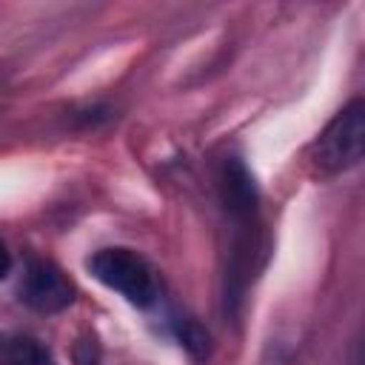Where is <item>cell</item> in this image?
<instances>
[{
  "instance_id": "obj_1",
  "label": "cell",
  "mask_w": 365,
  "mask_h": 365,
  "mask_svg": "<svg viewBox=\"0 0 365 365\" xmlns=\"http://www.w3.org/2000/svg\"><path fill=\"white\" fill-rule=\"evenodd\" d=\"M86 268L97 282L117 291L123 299H128L137 308H148L160 297V277L154 265L131 248L123 245L100 248L86 259Z\"/></svg>"
},
{
  "instance_id": "obj_6",
  "label": "cell",
  "mask_w": 365,
  "mask_h": 365,
  "mask_svg": "<svg viewBox=\"0 0 365 365\" xmlns=\"http://www.w3.org/2000/svg\"><path fill=\"white\" fill-rule=\"evenodd\" d=\"M74 365H103V354L100 345L91 336H83L74 348Z\"/></svg>"
},
{
  "instance_id": "obj_7",
  "label": "cell",
  "mask_w": 365,
  "mask_h": 365,
  "mask_svg": "<svg viewBox=\"0 0 365 365\" xmlns=\"http://www.w3.org/2000/svg\"><path fill=\"white\" fill-rule=\"evenodd\" d=\"M9 271H11V254H9L6 242L0 240V279H6V277H9Z\"/></svg>"
},
{
  "instance_id": "obj_3",
  "label": "cell",
  "mask_w": 365,
  "mask_h": 365,
  "mask_svg": "<svg viewBox=\"0 0 365 365\" xmlns=\"http://www.w3.org/2000/svg\"><path fill=\"white\" fill-rule=\"evenodd\" d=\"M20 299L40 314H57L74 302V282L51 259H31L20 279Z\"/></svg>"
},
{
  "instance_id": "obj_4",
  "label": "cell",
  "mask_w": 365,
  "mask_h": 365,
  "mask_svg": "<svg viewBox=\"0 0 365 365\" xmlns=\"http://www.w3.org/2000/svg\"><path fill=\"white\" fill-rule=\"evenodd\" d=\"M0 365H57L51 351L34 336H9L0 342Z\"/></svg>"
},
{
  "instance_id": "obj_2",
  "label": "cell",
  "mask_w": 365,
  "mask_h": 365,
  "mask_svg": "<svg viewBox=\"0 0 365 365\" xmlns=\"http://www.w3.org/2000/svg\"><path fill=\"white\" fill-rule=\"evenodd\" d=\"M365 140V106L362 100H351L342 111L331 117V123L311 143V163L319 174H342L362 160Z\"/></svg>"
},
{
  "instance_id": "obj_5",
  "label": "cell",
  "mask_w": 365,
  "mask_h": 365,
  "mask_svg": "<svg viewBox=\"0 0 365 365\" xmlns=\"http://www.w3.org/2000/svg\"><path fill=\"white\" fill-rule=\"evenodd\" d=\"M177 336H180V345L194 356V359H205L208 356V331L200 325V322H194V319H182L180 325H177Z\"/></svg>"
}]
</instances>
